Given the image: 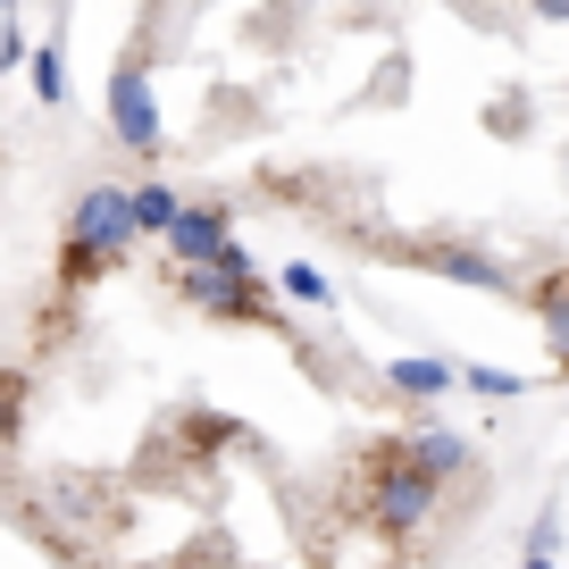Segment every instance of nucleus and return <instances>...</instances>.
Wrapping results in <instances>:
<instances>
[{
	"label": "nucleus",
	"mask_w": 569,
	"mask_h": 569,
	"mask_svg": "<svg viewBox=\"0 0 569 569\" xmlns=\"http://www.w3.org/2000/svg\"><path fill=\"white\" fill-rule=\"evenodd\" d=\"M461 386H469V393H486V402H519V393H528V377H519V369H486V360H469Z\"/></svg>",
	"instance_id": "obj_10"
},
{
	"label": "nucleus",
	"mask_w": 569,
	"mask_h": 569,
	"mask_svg": "<svg viewBox=\"0 0 569 569\" xmlns=\"http://www.w3.org/2000/svg\"><path fill=\"white\" fill-rule=\"evenodd\" d=\"M134 218H142V234H177L184 201L168 193V184H134Z\"/></svg>",
	"instance_id": "obj_9"
},
{
	"label": "nucleus",
	"mask_w": 569,
	"mask_h": 569,
	"mask_svg": "<svg viewBox=\"0 0 569 569\" xmlns=\"http://www.w3.org/2000/svg\"><path fill=\"white\" fill-rule=\"evenodd\" d=\"M177 284L210 310V319H268L260 268H251L243 251H227V260H210V268H177Z\"/></svg>",
	"instance_id": "obj_2"
},
{
	"label": "nucleus",
	"mask_w": 569,
	"mask_h": 569,
	"mask_svg": "<svg viewBox=\"0 0 569 569\" xmlns=\"http://www.w3.org/2000/svg\"><path fill=\"white\" fill-rule=\"evenodd\" d=\"M386 386H393V393H410V402H436V393L461 386V369H452V360H393Z\"/></svg>",
	"instance_id": "obj_7"
},
{
	"label": "nucleus",
	"mask_w": 569,
	"mask_h": 569,
	"mask_svg": "<svg viewBox=\"0 0 569 569\" xmlns=\"http://www.w3.org/2000/svg\"><path fill=\"white\" fill-rule=\"evenodd\" d=\"M168 251H177V268H210V260H227V251H234L227 210H218V201H184V218H177V234H168Z\"/></svg>",
	"instance_id": "obj_5"
},
{
	"label": "nucleus",
	"mask_w": 569,
	"mask_h": 569,
	"mask_svg": "<svg viewBox=\"0 0 569 569\" xmlns=\"http://www.w3.org/2000/svg\"><path fill=\"white\" fill-rule=\"evenodd\" d=\"M142 218H134V184H84L68 210V277H92L101 260L134 251Z\"/></svg>",
	"instance_id": "obj_1"
},
{
	"label": "nucleus",
	"mask_w": 569,
	"mask_h": 569,
	"mask_svg": "<svg viewBox=\"0 0 569 569\" xmlns=\"http://www.w3.org/2000/svg\"><path fill=\"white\" fill-rule=\"evenodd\" d=\"M9 9H18V0H9Z\"/></svg>",
	"instance_id": "obj_16"
},
{
	"label": "nucleus",
	"mask_w": 569,
	"mask_h": 569,
	"mask_svg": "<svg viewBox=\"0 0 569 569\" xmlns=\"http://www.w3.org/2000/svg\"><path fill=\"white\" fill-rule=\"evenodd\" d=\"M277 284L293 293V302H310V310H336V284H327V268H310V260H284Z\"/></svg>",
	"instance_id": "obj_8"
},
{
	"label": "nucleus",
	"mask_w": 569,
	"mask_h": 569,
	"mask_svg": "<svg viewBox=\"0 0 569 569\" xmlns=\"http://www.w3.org/2000/svg\"><path fill=\"white\" fill-rule=\"evenodd\" d=\"M109 126H118V142L126 151H160V101H151V68H109Z\"/></svg>",
	"instance_id": "obj_3"
},
{
	"label": "nucleus",
	"mask_w": 569,
	"mask_h": 569,
	"mask_svg": "<svg viewBox=\"0 0 569 569\" xmlns=\"http://www.w3.org/2000/svg\"><path fill=\"white\" fill-rule=\"evenodd\" d=\"M0 68H34V59H26V26H9V34H0Z\"/></svg>",
	"instance_id": "obj_14"
},
{
	"label": "nucleus",
	"mask_w": 569,
	"mask_h": 569,
	"mask_svg": "<svg viewBox=\"0 0 569 569\" xmlns=\"http://www.w3.org/2000/svg\"><path fill=\"white\" fill-rule=\"evenodd\" d=\"M34 92H42V101H68V59H59V51H34Z\"/></svg>",
	"instance_id": "obj_12"
},
{
	"label": "nucleus",
	"mask_w": 569,
	"mask_h": 569,
	"mask_svg": "<svg viewBox=\"0 0 569 569\" xmlns=\"http://www.w3.org/2000/svg\"><path fill=\"white\" fill-rule=\"evenodd\" d=\"M536 9H545V18H569V0H536Z\"/></svg>",
	"instance_id": "obj_15"
},
{
	"label": "nucleus",
	"mask_w": 569,
	"mask_h": 569,
	"mask_svg": "<svg viewBox=\"0 0 569 569\" xmlns=\"http://www.w3.org/2000/svg\"><path fill=\"white\" fill-rule=\"evenodd\" d=\"M402 461H410V469H427V478L445 486V478H461V469H469V445L452 436V427H419V436L402 445Z\"/></svg>",
	"instance_id": "obj_6"
},
{
	"label": "nucleus",
	"mask_w": 569,
	"mask_h": 569,
	"mask_svg": "<svg viewBox=\"0 0 569 569\" xmlns=\"http://www.w3.org/2000/svg\"><path fill=\"white\" fill-rule=\"evenodd\" d=\"M545 310H552V352H561V360H569V293H552V302H545Z\"/></svg>",
	"instance_id": "obj_13"
},
{
	"label": "nucleus",
	"mask_w": 569,
	"mask_h": 569,
	"mask_svg": "<svg viewBox=\"0 0 569 569\" xmlns=\"http://www.w3.org/2000/svg\"><path fill=\"white\" fill-rule=\"evenodd\" d=\"M519 569H561V519L545 511V528L528 536V552H519Z\"/></svg>",
	"instance_id": "obj_11"
},
{
	"label": "nucleus",
	"mask_w": 569,
	"mask_h": 569,
	"mask_svg": "<svg viewBox=\"0 0 569 569\" xmlns=\"http://www.w3.org/2000/svg\"><path fill=\"white\" fill-rule=\"evenodd\" d=\"M427 511H436V478L427 469H410L402 452L386 461V486H377V536H419L427 528Z\"/></svg>",
	"instance_id": "obj_4"
}]
</instances>
